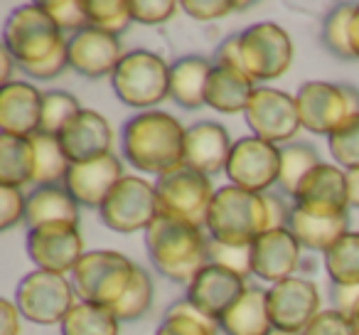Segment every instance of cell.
Here are the masks:
<instances>
[{
	"mask_svg": "<svg viewBox=\"0 0 359 335\" xmlns=\"http://www.w3.org/2000/svg\"><path fill=\"white\" fill-rule=\"evenodd\" d=\"M185 126L165 111H138L121 129V153L135 171L165 176L182 165Z\"/></svg>",
	"mask_w": 359,
	"mask_h": 335,
	"instance_id": "cell-1",
	"label": "cell"
},
{
	"mask_svg": "<svg viewBox=\"0 0 359 335\" xmlns=\"http://www.w3.org/2000/svg\"><path fill=\"white\" fill-rule=\"evenodd\" d=\"M145 249L158 269L172 284H185L210 264V237L202 227L158 215L145 230Z\"/></svg>",
	"mask_w": 359,
	"mask_h": 335,
	"instance_id": "cell-2",
	"label": "cell"
},
{
	"mask_svg": "<svg viewBox=\"0 0 359 335\" xmlns=\"http://www.w3.org/2000/svg\"><path fill=\"white\" fill-rule=\"evenodd\" d=\"M271 230L266 192H251L236 185L217 188L207 215V232L224 244H254Z\"/></svg>",
	"mask_w": 359,
	"mask_h": 335,
	"instance_id": "cell-3",
	"label": "cell"
},
{
	"mask_svg": "<svg viewBox=\"0 0 359 335\" xmlns=\"http://www.w3.org/2000/svg\"><path fill=\"white\" fill-rule=\"evenodd\" d=\"M111 86L121 104L153 111L170 99V65L150 50H130L111 74Z\"/></svg>",
	"mask_w": 359,
	"mask_h": 335,
	"instance_id": "cell-4",
	"label": "cell"
},
{
	"mask_svg": "<svg viewBox=\"0 0 359 335\" xmlns=\"http://www.w3.org/2000/svg\"><path fill=\"white\" fill-rule=\"evenodd\" d=\"M67 45V37L55 25L40 3H27L8 15L3 25V47L20 67L40 65Z\"/></svg>",
	"mask_w": 359,
	"mask_h": 335,
	"instance_id": "cell-5",
	"label": "cell"
},
{
	"mask_svg": "<svg viewBox=\"0 0 359 335\" xmlns=\"http://www.w3.org/2000/svg\"><path fill=\"white\" fill-rule=\"evenodd\" d=\"M138 264L114 249L86 251L72 271V284L79 301L99 306H116L128 291Z\"/></svg>",
	"mask_w": 359,
	"mask_h": 335,
	"instance_id": "cell-6",
	"label": "cell"
},
{
	"mask_svg": "<svg viewBox=\"0 0 359 335\" xmlns=\"http://www.w3.org/2000/svg\"><path fill=\"white\" fill-rule=\"evenodd\" d=\"M215 192L217 190L210 178L190 171L187 165H180L155 180L160 215L202 227V230H207V215H210Z\"/></svg>",
	"mask_w": 359,
	"mask_h": 335,
	"instance_id": "cell-7",
	"label": "cell"
},
{
	"mask_svg": "<svg viewBox=\"0 0 359 335\" xmlns=\"http://www.w3.org/2000/svg\"><path fill=\"white\" fill-rule=\"evenodd\" d=\"M300 124L315 136H330L352 116H359V89L332 81H305L295 91Z\"/></svg>",
	"mask_w": 359,
	"mask_h": 335,
	"instance_id": "cell-8",
	"label": "cell"
},
{
	"mask_svg": "<svg viewBox=\"0 0 359 335\" xmlns=\"http://www.w3.org/2000/svg\"><path fill=\"white\" fill-rule=\"evenodd\" d=\"M74 284L67 276L52 271L35 269L22 276L15 289V306L20 315L37 325H62L72 308H74Z\"/></svg>",
	"mask_w": 359,
	"mask_h": 335,
	"instance_id": "cell-9",
	"label": "cell"
},
{
	"mask_svg": "<svg viewBox=\"0 0 359 335\" xmlns=\"http://www.w3.org/2000/svg\"><path fill=\"white\" fill-rule=\"evenodd\" d=\"M239 37L244 70L254 81H273L293 65V40L276 22H256L239 32Z\"/></svg>",
	"mask_w": 359,
	"mask_h": 335,
	"instance_id": "cell-10",
	"label": "cell"
},
{
	"mask_svg": "<svg viewBox=\"0 0 359 335\" xmlns=\"http://www.w3.org/2000/svg\"><path fill=\"white\" fill-rule=\"evenodd\" d=\"M158 215L155 183H148L138 176H123V180L111 190L99 210L101 222L118 235L145 232Z\"/></svg>",
	"mask_w": 359,
	"mask_h": 335,
	"instance_id": "cell-11",
	"label": "cell"
},
{
	"mask_svg": "<svg viewBox=\"0 0 359 335\" xmlns=\"http://www.w3.org/2000/svg\"><path fill=\"white\" fill-rule=\"evenodd\" d=\"M244 119L251 129V136L273 145L293 143L295 133L303 129L295 96L283 89H271V86H259L254 91L244 111Z\"/></svg>",
	"mask_w": 359,
	"mask_h": 335,
	"instance_id": "cell-12",
	"label": "cell"
},
{
	"mask_svg": "<svg viewBox=\"0 0 359 335\" xmlns=\"http://www.w3.org/2000/svg\"><path fill=\"white\" fill-rule=\"evenodd\" d=\"M224 173L229 178V185L261 192V195L271 192V188L278 185L280 145L261 140L256 136L239 138L231 145V155Z\"/></svg>",
	"mask_w": 359,
	"mask_h": 335,
	"instance_id": "cell-13",
	"label": "cell"
},
{
	"mask_svg": "<svg viewBox=\"0 0 359 335\" xmlns=\"http://www.w3.org/2000/svg\"><path fill=\"white\" fill-rule=\"evenodd\" d=\"M84 254V237L79 225L55 222L27 232V256L42 271L67 276L74 271Z\"/></svg>",
	"mask_w": 359,
	"mask_h": 335,
	"instance_id": "cell-14",
	"label": "cell"
},
{
	"mask_svg": "<svg viewBox=\"0 0 359 335\" xmlns=\"http://www.w3.org/2000/svg\"><path fill=\"white\" fill-rule=\"evenodd\" d=\"M266 303L273 328L303 333L310 320L320 313V291L310 279L290 276L266 289Z\"/></svg>",
	"mask_w": 359,
	"mask_h": 335,
	"instance_id": "cell-15",
	"label": "cell"
},
{
	"mask_svg": "<svg viewBox=\"0 0 359 335\" xmlns=\"http://www.w3.org/2000/svg\"><path fill=\"white\" fill-rule=\"evenodd\" d=\"M67 55H69V70L86 79H101V77L114 74L116 67L126 57V50L118 35L96 30V27H84L69 37Z\"/></svg>",
	"mask_w": 359,
	"mask_h": 335,
	"instance_id": "cell-16",
	"label": "cell"
},
{
	"mask_svg": "<svg viewBox=\"0 0 359 335\" xmlns=\"http://www.w3.org/2000/svg\"><path fill=\"white\" fill-rule=\"evenodd\" d=\"M121 180H123V163L116 153H109L89 163H72L62 185L69 190L79 207L101 210L106 197Z\"/></svg>",
	"mask_w": 359,
	"mask_h": 335,
	"instance_id": "cell-17",
	"label": "cell"
},
{
	"mask_svg": "<svg viewBox=\"0 0 359 335\" xmlns=\"http://www.w3.org/2000/svg\"><path fill=\"white\" fill-rule=\"evenodd\" d=\"M293 202L303 207L310 215H347L349 197H347V171H342L334 163H320L318 168L308 173L295 192Z\"/></svg>",
	"mask_w": 359,
	"mask_h": 335,
	"instance_id": "cell-18",
	"label": "cell"
},
{
	"mask_svg": "<svg viewBox=\"0 0 359 335\" xmlns=\"http://www.w3.org/2000/svg\"><path fill=\"white\" fill-rule=\"evenodd\" d=\"M246 279L234 271H229L226 266L219 264H207L195 279L187 286V296L195 308H200L205 315H210L212 320L219 323V318L246 294Z\"/></svg>",
	"mask_w": 359,
	"mask_h": 335,
	"instance_id": "cell-19",
	"label": "cell"
},
{
	"mask_svg": "<svg viewBox=\"0 0 359 335\" xmlns=\"http://www.w3.org/2000/svg\"><path fill=\"white\" fill-rule=\"evenodd\" d=\"M57 138L69 163H89L104 158L114 148V129L109 119L94 109H81Z\"/></svg>",
	"mask_w": 359,
	"mask_h": 335,
	"instance_id": "cell-20",
	"label": "cell"
},
{
	"mask_svg": "<svg viewBox=\"0 0 359 335\" xmlns=\"http://www.w3.org/2000/svg\"><path fill=\"white\" fill-rule=\"evenodd\" d=\"M303 247L288 227L269 230L251 244V274L271 286L285 281L300 266Z\"/></svg>",
	"mask_w": 359,
	"mask_h": 335,
	"instance_id": "cell-21",
	"label": "cell"
},
{
	"mask_svg": "<svg viewBox=\"0 0 359 335\" xmlns=\"http://www.w3.org/2000/svg\"><path fill=\"white\" fill-rule=\"evenodd\" d=\"M229 131L217 121H197L185 131V158L182 165L202 176H217L226 171L231 155Z\"/></svg>",
	"mask_w": 359,
	"mask_h": 335,
	"instance_id": "cell-22",
	"label": "cell"
},
{
	"mask_svg": "<svg viewBox=\"0 0 359 335\" xmlns=\"http://www.w3.org/2000/svg\"><path fill=\"white\" fill-rule=\"evenodd\" d=\"M42 96L30 81H11L0 86V133L30 138L40 131Z\"/></svg>",
	"mask_w": 359,
	"mask_h": 335,
	"instance_id": "cell-23",
	"label": "cell"
},
{
	"mask_svg": "<svg viewBox=\"0 0 359 335\" xmlns=\"http://www.w3.org/2000/svg\"><path fill=\"white\" fill-rule=\"evenodd\" d=\"M256 89H259L256 81L239 67L212 65L210 79H207L205 104L226 116L244 114Z\"/></svg>",
	"mask_w": 359,
	"mask_h": 335,
	"instance_id": "cell-24",
	"label": "cell"
},
{
	"mask_svg": "<svg viewBox=\"0 0 359 335\" xmlns=\"http://www.w3.org/2000/svg\"><path fill=\"white\" fill-rule=\"evenodd\" d=\"M215 62L202 55H185L170 65V99L187 111H197L205 104L207 79Z\"/></svg>",
	"mask_w": 359,
	"mask_h": 335,
	"instance_id": "cell-25",
	"label": "cell"
},
{
	"mask_svg": "<svg viewBox=\"0 0 359 335\" xmlns=\"http://www.w3.org/2000/svg\"><path fill=\"white\" fill-rule=\"evenodd\" d=\"M285 227L293 232V237L300 242L303 249L325 254L339 237L349 232V212L334 217L310 215V212H305L303 207H298L293 202V210H290L288 225Z\"/></svg>",
	"mask_w": 359,
	"mask_h": 335,
	"instance_id": "cell-26",
	"label": "cell"
},
{
	"mask_svg": "<svg viewBox=\"0 0 359 335\" xmlns=\"http://www.w3.org/2000/svg\"><path fill=\"white\" fill-rule=\"evenodd\" d=\"M79 210L76 200L69 195L65 185H42L27 195V230H35L42 225H55V222H72L79 225Z\"/></svg>",
	"mask_w": 359,
	"mask_h": 335,
	"instance_id": "cell-27",
	"label": "cell"
},
{
	"mask_svg": "<svg viewBox=\"0 0 359 335\" xmlns=\"http://www.w3.org/2000/svg\"><path fill=\"white\" fill-rule=\"evenodd\" d=\"M224 335H269L273 330L264 289H246V294L219 318Z\"/></svg>",
	"mask_w": 359,
	"mask_h": 335,
	"instance_id": "cell-28",
	"label": "cell"
},
{
	"mask_svg": "<svg viewBox=\"0 0 359 335\" xmlns=\"http://www.w3.org/2000/svg\"><path fill=\"white\" fill-rule=\"evenodd\" d=\"M35 183V145L32 138L0 133V185L25 188Z\"/></svg>",
	"mask_w": 359,
	"mask_h": 335,
	"instance_id": "cell-29",
	"label": "cell"
},
{
	"mask_svg": "<svg viewBox=\"0 0 359 335\" xmlns=\"http://www.w3.org/2000/svg\"><path fill=\"white\" fill-rule=\"evenodd\" d=\"M323 163L315 150V145L303 143V140H293V143L280 145V173H278V190L280 195L293 200L298 192L300 183L308 178L313 168Z\"/></svg>",
	"mask_w": 359,
	"mask_h": 335,
	"instance_id": "cell-30",
	"label": "cell"
},
{
	"mask_svg": "<svg viewBox=\"0 0 359 335\" xmlns=\"http://www.w3.org/2000/svg\"><path fill=\"white\" fill-rule=\"evenodd\" d=\"M60 328L62 335H121V320L109 306L76 301Z\"/></svg>",
	"mask_w": 359,
	"mask_h": 335,
	"instance_id": "cell-31",
	"label": "cell"
},
{
	"mask_svg": "<svg viewBox=\"0 0 359 335\" xmlns=\"http://www.w3.org/2000/svg\"><path fill=\"white\" fill-rule=\"evenodd\" d=\"M30 138L35 145V185H62L72 163L62 150L60 138L47 133H35Z\"/></svg>",
	"mask_w": 359,
	"mask_h": 335,
	"instance_id": "cell-32",
	"label": "cell"
},
{
	"mask_svg": "<svg viewBox=\"0 0 359 335\" xmlns=\"http://www.w3.org/2000/svg\"><path fill=\"white\" fill-rule=\"evenodd\" d=\"M217 330H219L217 320L195 308L187 298H180L168 308L155 335H217Z\"/></svg>",
	"mask_w": 359,
	"mask_h": 335,
	"instance_id": "cell-33",
	"label": "cell"
},
{
	"mask_svg": "<svg viewBox=\"0 0 359 335\" xmlns=\"http://www.w3.org/2000/svg\"><path fill=\"white\" fill-rule=\"evenodd\" d=\"M323 256L332 284H359V232L349 230Z\"/></svg>",
	"mask_w": 359,
	"mask_h": 335,
	"instance_id": "cell-34",
	"label": "cell"
},
{
	"mask_svg": "<svg viewBox=\"0 0 359 335\" xmlns=\"http://www.w3.org/2000/svg\"><path fill=\"white\" fill-rule=\"evenodd\" d=\"M354 8H357L354 3H337V6H332L323 20V30H320L323 47L342 62L354 60L352 45H349V20L354 15Z\"/></svg>",
	"mask_w": 359,
	"mask_h": 335,
	"instance_id": "cell-35",
	"label": "cell"
},
{
	"mask_svg": "<svg viewBox=\"0 0 359 335\" xmlns=\"http://www.w3.org/2000/svg\"><path fill=\"white\" fill-rule=\"evenodd\" d=\"M81 111V104L74 94L65 89H50L42 96V114H40V131L37 133L60 136L62 129Z\"/></svg>",
	"mask_w": 359,
	"mask_h": 335,
	"instance_id": "cell-36",
	"label": "cell"
},
{
	"mask_svg": "<svg viewBox=\"0 0 359 335\" xmlns=\"http://www.w3.org/2000/svg\"><path fill=\"white\" fill-rule=\"evenodd\" d=\"M153 294H155L153 279H150V274L143 269V266H138L128 291L121 296L118 303L111 306V310H114V315L121 320V323L138 320V318H143V315L150 310V306H153Z\"/></svg>",
	"mask_w": 359,
	"mask_h": 335,
	"instance_id": "cell-37",
	"label": "cell"
},
{
	"mask_svg": "<svg viewBox=\"0 0 359 335\" xmlns=\"http://www.w3.org/2000/svg\"><path fill=\"white\" fill-rule=\"evenodd\" d=\"M84 11L89 27H96V30L111 32V35L118 37L133 22L128 0H84Z\"/></svg>",
	"mask_w": 359,
	"mask_h": 335,
	"instance_id": "cell-38",
	"label": "cell"
},
{
	"mask_svg": "<svg viewBox=\"0 0 359 335\" xmlns=\"http://www.w3.org/2000/svg\"><path fill=\"white\" fill-rule=\"evenodd\" d=\"M330 155L334 158V165L342 171H357L359 168V116L344 121L339 129H334L327 136Z\"/></svg>",
	"mask_w": 359,
	"mask_h": 335,
	"instance_id": "cell-39",
	"label": "cell"
},
{
	"mask_svg": "<svg viewBox=\"0 0 359 335\" xmlns=\"http://www.w3.org/2000/svg\"><path fill=\"white\" fill-rule=\"evenodd\" d=\"M45 8L47 15L55 20V25L62 32H81L84 27H89L86 20V11H84V0H42L40 3Z\"/></svg>",
	"mask_w": 359,
	"mask_h": 335,
	"instance_id": "cell-40",
	"label": "cell"
},
{
	"mask_svg": "<svg viewBox=\"0 0 359 335\" xmlns=\"http://www.w3.org/2000/svg\"><path fill=\"white\" fill-rule=\"evenodd\" d=\"M180 8H182V13L190 15L192 20L210 22V20H219V18L231 15V13L249 11V8H254V3H239V0H182Z\"/></svg>",
	"mask_w": 359,
	"mask_h": 335,
	"instance_id": "cell-41",
	"label": "cell"
},
{
	"mask_svg": "<svg viewBox=\"0 0 359 335\" xmlns=\"http://www.w3.org/2000/svg\"><path fill=\"white\" fill-rule=\"evenodd\" d=\"M210 261L226 266L229 271L246 279L251 274V244H224L210 237Z\"/></svg>",
	"mask_w": 359,
	"mask_h": 335,
	"instance_id": "cell-42",
	"label": "cell"
},
{
	"mask_svg": "<svg viewBox=\"0 0 359 335\" xmlns=\"http://www.w3.org/2000/svg\"><path fill=\"white\" fill-rule=\"evenodd\" d=\"M128 6L133 22L140 25H165L177 15V11H182L175 0H128Z\"/></svg>",
	"mask_w": 359,
	"mask_h": 335,
	"instance_id": "cell-43",
	"label": "cell"
},
{
	"mask_svg": "<svg viewBox=\"0 0 359 335\" xmlns=\"http://www.w3.org/2000/svg\"><path fill=\"white\" fill-rule=\"evenodd\" d=\"M27 215V197L20 188L0 185V230L8 232L15 225L25 222Z\"/></svg>",
	"mask_w": 359,
	"mask_h": 335,
	"instance_id": "cell-44",
	"label": "cell"
},
{
	"mask_svg": "<svg viewBox=\"0 0 359 335\" xmlns=\"http://www.w3.org/2000/svg\"><path fill=\"white\" fill-rule=\"evenodd\" d=\"M303 335H359L352 318L334 308H325L310 320V325L303 330Z\"/></svg>",
	"mask_w": 359,
	"mask_h": 335,
	"instance_id": "cell-45",
	"label": "cell"
},
{
	"mask_svg": "<svg viewBox=\"0 0 359 335\" xmlns=\"http://www.w3.org/2000/svg\"><path fill=\"white\" fill-rule=\"evenodd\" d=\"M69 42V40H67ZM69 70V55H67V45L62 50H57L52 57H47L40 65H30V67H20V72H25L30 79H40V81H50L62 77Z\"/></svg>",
	"mask_w": 359,
	"mask_h": 335,
	"instance_id": "cell-46",
	"label": "cell"
},
{
	"mask_svg": "<svg viewBox=\"0 0 359 335\" xmlns=\"http://www.w3.org/2000/svg\"><path fill=\"white\" fill-rule=\"evenodd\" d=\"M330 298H332L334 310H339L344 315H352L354 306L359 301V284H332Z\"/></svg>",
	"mask_w": 359,
	"mask_h": 335,
	"instance_id": "cell-47",
	"label": "cell"
},
{
	"mask_svg": "<svg viewBox=\"0 0 359 335\" xmlns=\"http://www.w3.org/2000/svg\"><path fill=\"white\" fill-rule=\"evenodd\" d=\"M212 62H215V65H229V67H239V70H244V60H241V37L229 35L226 40H222Z\"/></svg>",
	"mask_w": 359,
	"mask_h": 335,
	"instance_id": "cell-48",
	"label": "cell"
},
{
	"mask_svg": "<svg viewBox=\"0 0 359 335\" xmlns=\"http://www.w3.org/2000/svg\"><path fill=\"white\" fill-rule=\"evenodd\" d=\"M20 308L15 301L3 298L0 301V335H20Z\"/></svg>",
	"mask_w": 359,
	"mask_h": 335,
	"instance_id": "cell-49",
	"label": "cell"
},
{
	"mask_svg": "<svg viewBox=\"0 0 359 335\" xmlns=\"http://www.w3.org/2000/svg\"><path fill=\"white\" fill-rule=\"evenodd\" d=\"M18 67V62H15V57L11 55V52L3 47L0 50V84L6 86V84H11V77H13V70Z\"/></svg>",
	"mask_w": 359,
	"mask_h": 335,
	"instance_id": "cell-50",
	"label": "cell"
},
{
	"mask_svg": "<svg viewBox=\"0 0 359 335\" xmlns=\"http://www.w3.org/2000/svg\"><path fill=\"white\" fill-rule=\"evenodd\" d=\"M347 197L349 210H359V168L357 171H347Z\"/></svg>",
	"mask_w": 359,
	"mask_h": 335,
	"instance_id": "cell-51",
	"label": "cell"
},
{
	"mask_svg": "<svg viewBox=\"0 0 359 335\" xmlns=\"http://www.w3.org/2000/svg\"><path fill=\"white\" fill-rule=\"evenodd\" d=\"M349 45H352L354 60H359V3L354 8L352 20H349Z\"/></svg>",
	"mask_w": 359,
	"mask_h": 335,
	"instance_id": "cell-52",
	"label": "cell"
},
{
	"mask_svg": "<svg viewBox=\"0 0 359 335\" xmlns=\"http://www.w3.org/2000/svg\"><path fill=\"white\" fill-rule=\"evenodd\" d=\"M352 323H354V328H357V333H359V301H357V306H354V310H352Z\"/></svg>",
	"mask_w": 359,
	"mask_h": 335,
	"instance_id": "cell-53",
	"label": "cell"
},
{
	"mask_svg": "<svg viewBox=\"0 0 359 335\" xmlns=\"http://www.w3.org/2000/svg\"><path fill=\"white\" fill-rule=\"evenodd\" d=\"M269 335H303V333H288V330H278V328H273Z\"/></svg>",
	"mask_w": 359,
	"mask_h": 335,
	"instance_id": "cell-54",
	"label": "cell"
}]
</instances>
